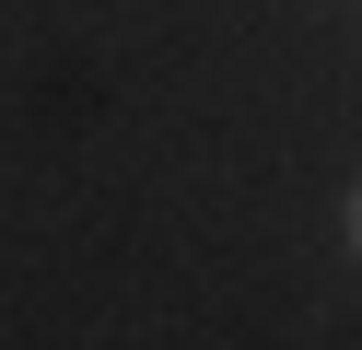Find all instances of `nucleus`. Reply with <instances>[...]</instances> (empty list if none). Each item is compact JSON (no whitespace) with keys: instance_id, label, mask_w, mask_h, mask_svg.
Returning <instances> with one entry per match:
<instances>
[{"instance_id":"nucleus-1","label":"nucleus","mask_w":362,"mask_h":350,"mask_svg":"<svg viewBox=\"0 0 362 350\" xmlns=\"http://www.w3.org/2000/svg\"><path fill=\"white\" fill-rule=\"evenodd\" d=\"M351 245H362V199H351Z\"/></svg>"}]
</instances>
